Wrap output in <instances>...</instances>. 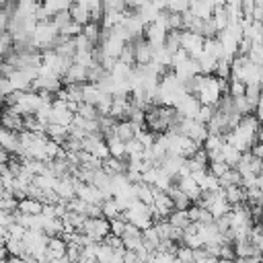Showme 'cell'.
I'll return each mask as SVG.
<instances>
[{
    "label": "cell",
    "mask_w": 263,
    "mask_h": 263,
    "mask_svg": "<svg viewBox=\"0 0 263 263\" xmlns=\"http://www.w3.org/2000/svg\"><path fill=\"white\" fill-rule=\"evenodd\" d=\"M240 156H242V152L240 150H236L232 144H224V148H222V160L228 164V166H236L238 164V160H240Z\"/></svg>",
    "instance_id": "cb8c5ba5"
},
{
    "label": "cell",
    "mask_w": 263,
    "mask_h": 263,
    "mask_svg": "<svg viewBox=\"0 0 263 263\" xmlns=\"http://www.w3.org/2000/svg\"><path fill=\"white\" fill-rule=\"evenodd\" d=\"M189 4H191V0H166V10L183 14L189 10Z\"/></svg>",
    "instance_id": "d6a6232c"
},
{
    "label": "cell",
    "mask_w": 263,
    "mask_h": 263,
    "mask_svg": "<svg viewBox=\"0 0 263 263\" xmlns=\"http://www.w3.org/2000/svg\"><path fill=\"white\" fill-rule=\"evenodd\" d=\"M166 220H168V224H171L173 228H179V230H185V228L191 224V220H189V216H187V210H175Z\"/></svg>",
    "instance_id": "603a6c76"
},
{
    "label": "cell",
    "mask_w": 263,
    "mask_h": 263,
    "mask_svg": "<svg viewBox=\"0 0 263 263\" xmlns=\"http://www.w3.org/2000/svg\"><path fill=\"white\" fill-rule=\"evenodd\" d=\"M228 168H232V166H228L224 160H210V164H208V171H210L214 177H218V179H220Z\"/></svg>",
    "instance_id": "836d02e7"
},
{
    "label": "cell",
    "mask_w": 263,
    "mask_h": 263,
    "mask_svg": "<svg viewBox=\"0 0 263 263\" xmlns=\"http://www.w3.org/2000/svg\"><path fill=\"white\" fill-rule=\"evenodd\" d=\"M134 185H136V197H138L142 203H146V205H152L156 189H154L152 185L144 183V181H140V183H134Z\"/></svg>",
    "instance_id": "ffe728a7"
},
{
    "label": "cell",
    "mask_w": 263,
    "mask_h": 263,
    "mask_svg": "<svg viewBox=\"0 0 263 263\" xmlns=\"http://www.w3.org/2000/svg\"><path fill=\"white\" fill-rule=\"evenodd\" d=\"M203 41L205 37H201L199 33H191V31L181 33V49H185L187 55L193 60H197L203 53Z\"/></svg>",
    "instance_id": "277c9868"
},
{
    "label": "cell",
    "mask_w": 263,
    "mask_h": 263,
    "mask_svg": "<svg viewBox=\"0 0 263 263\" xmlns=\"http://www.w3.org/2000/svg\"><path fill=\"white\" fill-rule=\"evenodd\" d=\"M60 35H62V37H68V39H76L78 35H82V25H78V23L70 21L66 27H62V29H60Z\"/></svg>",
    "instance_id": "f1b7e54d"
},
{
    "label": "cell",
    "mask_w": 263,
    "mask_h": 263,
    "mask_svg": "<svg viewBox=\"0 0 263 263\" xmlns=\"http://www.w3.org/2000/svg\"><path fill=\"white\" fill-rule=\"evenodd\" d=\"M247 92V84L236 80V78H228V95L230 97H242Z\"/></svg>",
    "instance_id": "4dcf8cb0"
},
{
    "label": "cell",
    "mask_w": 263,
    "mask_h": 263,
    "mask_svg": "<svg viewBox=\"0 0 263 263\" xmlns=\"http://www.w3.org/2000/svg\"><path fill=\"white\" fill-rule=\"evenodd\" d=\"M214 113H216V107H210V105H201L199 107V113H197V121L199 123H203V125H208L210 123V119L214 117Z\"/></svg>",
    "instance_id": "e575fe53"
},
{
    "label": "cell",
    "mask_w": 263,
    "mask_h": 263,
    "mask_svg": "<svg viewBox=\"0 0 263 263\" xmlns=\"http://www.w3.org/2000/svg\"><path fill=\"white\" fill-rule=\"evenodd\" d=\"M43 203L35 197H23L18 199V205H16V212L21 214H43Z\"/></svg>",
    "instance_id": "9a60e30c"
},
{
    "label": "cell",
    "mask_w": 263,
    "mask_h": 263,
    "mask_svg": "<svg viewBox=\"0 0 263 263\" xmlns=\"http://www.w3.org/2000/svg\"><path fill=\"white\" fill-rule=\"evenodd\" d=\"M121 218H123L127 224H134V226H138L140 230H146V228L152 226V208L146 205V203H142L140 199H136V201L121 214Z\"/></svg>",
    "instance_id": "6da1fadb"
},
{
    "label": "cell",
    "mask_w": 263,
    "mask_h": 263,
    "mask_svg": "<svg viewBox=\"0 0 263 263\" xmlns=\"http://www.w3.org/2000/svg\"><path fill=\"white\" fill-rule=\"evenodd\" d=\"M103 97H105V92L99 88V84H95V82H84L82 84V103H88V105L97 107L103 101Z\"/></svg>",
    "instance_id": "30bf717a"
},
{
    "label": "cell",
    "mask_w": 263,
    "mask_h": 263,
    "mask_svg": "<svg viewBox=\"0 0 263 263\" xmlns=\"http://www.w3.org/2000/svg\"><path fill=\"white\" fill-rule=\"evenodd\" d=\"M224 197H226V201L234 208V205H238V203H245V201H247V191H245V187H242V185H230V187H226V189H224Z\"/></svg>",
    "instance_id": "7c38bea8"
},
{
    "label": "cell",
    "mask_w": 263,
    "mask_h": 263,
    "mask_svg": "<svg viewBox=\"0 0 263 263\" xmlns=\"http://www.w3.org/2000/svg\"><path fill=\"white\" fill-rule=\"evenodd\" d=\"M0 148H4L6 152L10 154H18V148H21V138H18V132H10L6 127L0 125Z\"/></svg>",
    "instance_id": "ba28073f"
},
{
    "label": "cell",
    "mask_w": 263,
    "mask_h": 263,
    "mask_svg": "<svg viewBox=\"0 0 263 263\" xmlns=\"http://www.w3.org/2000/svg\"><path fill=\"white\" fill-rule=\"evenodd\" d=\"M51 21H53V25H55V27H58V31H60L62 27H66V25H68V23L72 21V16H70V10H64V12H58V14H55V16L51 18Z\"/></svg>",
    "instance_id": "8d00e7d4"
},
{
    "label": "cell",
    "mask_w": 263,
    "mask_h": 263,
    "mask_svg": "<svg viewBox=\"0 0 263 263\" xmlns=\"http://www.w3.org/2000/svg\"><path fill=\"white\" fill-rule=\"evenodd\" d=\"M82 232H84L90 240L103 242L105 236L111 232V224H109V220L103 218V216H99V218H86V220H84V226H82Z\"/></svg>",
    "instance_id": "3957f363"
},
{
    "label": "cell",
    "mask_w": 263,
    "mask_h": 263,
    "mask_svg": "<svg viewBox=\"0 0 263 263\" xmlns=\"http://www.w3.org/2000/svg\"><path fill=\"white\" fill-rule=\"evenodd\" d=\"M76 115H80V117H84V119H99L97 107H95V105H88V103H80Z\"/></svg>",
    "instance_id": "1f68e13d"
},
{
    "label": "cell",
    "mask_w": 263,
    "mask_h": 263,
    "mask_svg": "<svg viewBox=\"0 0 263 263\" xmlns=\"http://www.w3.org/2000/svg\"><path fill=\"white\" fill-rule=\"evenodd\" d=\"M187 216H189L191 222H197V224H212V222H214V216H212L205 208H201L199 203H193V205L187 210Z\"/></svg>",
    "instance_id": "4fadbf2b"
},
{
    "label": "cell",
    "mask_w": 263,
    "mask_h": 263,
    "mask_svg": "<svg viewBox=\"0 0 263 263\" xmlns=\"http://www.w3.org/2000/svg\"><path fill=\"white\" fill-rule=\"evenodd\" d=\"M134 43V58H136V64L138 66H146L152 62V55H154V47L144 39V37H138L132 41Z\"/></svg>",
    "instance_id": "52a82bcc"
},
{
    "label": "cell",
    "mask_w": 263,
    "mask_h": 263,
    "mask_svg": "<svg viewBox=\"0 0 263 263\" xmlns=\"http://www.w3.org/2000/svg\"><path fill=\"white\" fill-rule=\"evenodd\" d=\"M150 0H125V6L129 8V10H138V8H142V6H146Z\"/></svg>",
    "instance_id": "ab89813d"
},
{
    "label": "cell",
    "mask_w": 263,
    "mask_h": 263,
    "mask_svg": "<svg viewBox=\"0 0 263 263\" xmlns=\"http://www.w3.org/2000/svg\"><path fill=\"white\" fill-rule=\"evenodd\" d=\"M257 187H259V189H261V191H263V177H261V175H259V177H257Z\"/></svg>",
    "instance_id": "7bdbcfd3"
},
{
    "label": "cell",
    "mask_w": 263,
    "mask_h": 263,
    "mask_svg": "<svg viewBox=\"0 0 263 263\" xmlns=\"http://www.w3.org/2000/svg\"><path fill=\"white\" fill-rule=\"evenodd\" d=\"M8 2H10V0H0V8H4V6L8 4Z\"/></svg>",
    "instance_id": "ee69618b"
},
{
    "label": "cell",
    "mask_w": 263,
    "mask_h": 263,
    "mask_svg": "<svg viewBox=\"0 0 263 263\" xmlns=\"http://www.w3.org/2000/svg\"><path fill=\"white\" fill-rule=\"evenodd\" d=\"M230 64H232V60H228V58H222V60H218L214 76H218V78H224V80H228V78H230Z\"/></svg>",
    "instance_id": "f546056e"
},
{
    "label": "cell",
    "mask_w": 263,
    "mask_h": 263,
    "mask_svg": "<svg viewBox=\"0 0 263 263\" xmlns=\"http://www.w3.org/2000/svg\"><path fill=\"white\" fill-rule=\"evenodd\" d=\"M16 218H14V212H8V210H0V226L8 228L10 224H14Z\"/></svg>",
    "instance_id": "74e56055"
},
{
    "label": "cell",
    "mask_w": 263,
    "mask_h": 263,
    "mask_svg": "<svg viewBox=\"0 0 263 263\" xmlns=\"http://www.w3.org/2000/svg\"><path fill=\"white\" fill-rule=\"evenodd\" d=\"M189 12L201 21H210L214 14V4L210 0H191L189 4Z\"/></svg>",
    "instance_id": "9c48e42d"
},
{
    "label": "cell",
    "mask_w": 263,
    "mask_h": 263,
    "mask_svg": "<svg viewBox=\"0 0 263 263\" xmlns=\"http://www.w3.org/2000/svg\"><path fill=\"white\" fill-rule=\"evenodd\" d=\"M222 88H220V80L212 74V76H203V82L199 84L195 97L199 99L201 105H210V107H216L218 101L222 99Z\"/></svg>",
    "instance_id": "7a4b0ae2"
},
{
    "label": "cell",
    "mask_w": 263,
    "mask_h": 263,
    "mask_svg": "<svg viewBox=\"0 0 263 263\" xmlns=\"http://www.w3.org/2000/svg\"><path fill=\"white\" fill-rule=\"evenodd\" d=\"M45 134H47V138H49V140H53L55 144L64 146V144H66V140L70 138V127H64V125H55V123H51V125H47Z\"/></svg>",
    "instance_id": "e0dca14e"
},
{
    "label": "cell",
    "mask_w": 263,
    "mask_h": 263,
    "mask_svg": "<svg viewBox=\"0 0 263 263\" xmlns=\"http://www.w3.org/2000/svg\"><path fill=\"white\" fill-rule=\"evenodd\" d=\"M261 263H263V261H261Z\"/></svg>",
    "instance_id": "f6af8a7d"
},
{
    "label": "cell",
    "mask_w": 263,
    "mask_h": 263,
    "mask_svg": "<svg viewBox=\"0 0 263 263\" xmlns=\"http://www.w3.org/2000/svg\"><path fill=\"white\" fill-rule=\"evenodd\" d=\"M140 129H142V127L136 125L134 121L123 119V121H117V125H115V136H117L119 140H123V142H129V140L136 138V134H138Z\"/></svg>",
    "instance_id": "8fae6325"
},
{
    "label": "cell",
    "mask_w": 263,
    "mask_h": 263,
    "mask_svg": "<svg viewBox=\"0 0 263 263\" xmlns=\"http://www.w3.org/2000/svg\"><path fill=\"white\" fill-rule=\"evenodd\" d=\"M212 23H214V27H216V31H218V33L226 31V27L230 25V16H228V10H226V6H224V4H222V6H214Z\"/></svg>",
    "instance_id": "2e32d148"
},
{
    "label": "cell",
    "mask_w": 263,
    "mask_h": 263,
    "mask_svg": "<svg viewBox=\"0 0 263 263\" xmlns=\"http://www.w3.org/2000/svg\"><path fill=\"white\" fill-rule=\"evenodd\" d=\"M105 142H107V146H109V154H111L113 158H121V160H125V142H123V140H119L115 134H111V136L105 138Z\"/></svg>",
    "instance_id": "ac0fdd59"
},
{
    "label": "cell",
    "mask_w": 263,
    "mask_h": 263,
    "mask_svg": "<svg viewBox=\"0 0 263 263\" xmlns=\"http://www.w3.org/2000/svg\"><path fill=\"white\" fill-rule=\"evenodd\" d=\"M181 33H183V31H168V33H166V39H164L166 51L175 53V51L181 49Z\"/></svg>",
    "instance_id": "83f0119b"
},
{
    "label": "cell",
    "mask_w": 263,
    "mask_h": 263,
    "mask_svg": "<svg viewBox=\"0 0 263 263\" xmlns=\"http://www.w3.org/2000/svg\"><path fill=\"white\" fill-rule=\"evenodd\" d=\"M70 16H72V21L74 23H78V25H86V23H90V12H88V8H86V4L84 2H74L72 6H70Z\"/></svg>",
    "instance_id": "5bb4252c"
},
{
    "label": "cell",
    "mask_w": 263,
    "mask_h": 263,
    "mask_svg": "<svg viewBox=\"0 0 263 263\" xmlns=\"http://www.w3.org/2000/svg\"><path fill=\"white\" fill-rule=\"evenodd\" d=\"M197 64H199V72H201L203 76H212V74L216 72L218 60L212 58V55H208V53H201V55L197 58Z\"/></svg>",
    "instance_id": "d4e9b609"
},
{
    "label": "cell",
    "mask_w": 263,
    "mask_h": 263,
    "mask_svg": "<svg viewBox=\"0 0 263 263\" xmlns=\"http://www.w3.org/2000/svg\"><path fill=\"white\" fill-rule=\"evenodd\" d=\"M168 195H171V199H173V205H175V210H189L193 203H191V199L177 187V183L168 189Z\"/></svg>",
    "instance_id": "d6986e66"
},
{
    "label": "cell",
    "mask_w": 263,
    "mask_h": 263,
    "mask_svg": "<svg viewBox=\"0 0 263 263\" xmlns=\"http://www.w3.org/2000/svg\"><path fill=\"white\" fill-rule=\"evenodd\" d=\"M218 181H220V187L226 189V187H230V185H240V183H242V177H240V173H238L236 168H228Z\"/></svg>",
    "instance_id": "4316f807"
},
{
    "label": "cell",
    "mask_w": 263,
    "mask_h": 263,
    "mask_svg": "<svg viewBox=\"0 0 263 263\" xmlns=\"http://www.w3.org/2000/svg\"><path fill=\"white\" fill-rule=\"evenodd\" d=\"M82 35L92 43V45H99L101 43V37H103V27H101V23H86L84 27H82Z\"/></svg>",
    "instance_id": "44dd1931"
},
{
    "label": "cell",
    "mask_w": 263,
    "mask_h": 263,
    "mask_svg": "<svg viewBox=\"0 0 263 263\" xmlns=\"http://www.w3.org/2000/svg\"><path fill=\"white\" fill-rule=\"evenodd\" d=\"M255 158H259V160H263V144L261 142H255L253 146H251V150H249Z\"/></svg>",
    "instance_id": "f35d334b"
},
{
    "label": "cell",
    "mask_w": 263,
    "mask_h": 263,
    "mask_svg": "<svg viewBox=\"0 0 263 263\" xmlns=\"http://www.w3.org/2000/svg\"><path fill=\"white\" fill-rule=\"evenodd\" d=\"M101 214H103V218H107V220H115V218H121V208L117 205V201L113 199V197H107L103 203H101Z\"/></svg>",
    "instance_id": "7402d4cb"
},
{
    "label": "cell",
    "mask_w": 263,
    "mask_h": 263,
    "mask_svg": "<svg viewBox=\"0 0 263 263\" xmlns=\"http://www.w3.org/2000/svg\"><path fill=\"white\" fill-rule=\"evenodd\" d=\"M109 224H111V234H115V236L121 238V234H123L127 222H125L123 218H115V220H109Z\"/></svg>",
    "instance_id": "d590c367"
},
{
    "label": "cell",
    "mask_w": 263,
    "mask_h": 263,
    "mask_svg": "<svg viewBox=\"0 0 263 263\" xmlns=\"http://www.w3.org/2000/svg\"><path fill=\"white\" fill-rule=\"evenodd\" d=\"M255 115H257L259 123L263 125V97H261V101H259V105H257V111H255Z\"/></svg>",
    "instance_id": "60d3db41"
},
{
    "label": "cell",
    "mask_w": 263,
    "mask_h": 263,
    "mask_svg": "<svg viewBox=\"0 0 263 263\" xmlns=\"http://www.w3.org/2000/svg\"><path fill=\"white\" fill-rule=\"evenodd\" d=\"M257 142H261V144H263V125H261V129H259V134H257Z\"/></svg>",
    "instance_id": "b9f144b4"
},
{
    "label": "cell",
    "mask_w": 263,
    "mask_h": 263,
    "mask_svg": "<svg viewBox=\"0 0 263 263\" xmlns=\"http://www.w3.org/2000/svg\"><path fill=\"white\" fill-rule=\"evenodd\" d=\"M247 101L251 103V107L257 111V105L263 97V84H247V92H245Z\"/></svg>",
    "instance_id": "484cf974"
},
{
    "label": "cell",
    "mask_w": 263,
    "mask_h": 263,
    "mask_svg": "<svg viewBox=\"0 0 263 263\" xmlns=\"http://www.w3.org/2000/svg\"><path fill=\"white\" fill-rule=\"evenodd\" d=\"M76 197H80L82 201L92 203V205H101L107 199L99 187H95L92 183H80V179H76Z\"/></svg>",
    "instance_id": "5b68a950"
},
{
    "label": "cell",
    "mask_w": 263,
    "mask_h": 263,
    "mask_svg": "<svg viewBox=\"0 0 263 263\" xmlns=\"http://www.w3.org/2000/svg\"><path fill=\"white\" fill-rule=\"evenodd\" d=\"M121 242L127 251H140L144 247V236H142V230L134 224H127L123 234H121Z\"/></svg>",
    "instance_id": "8992f818"
}]
</instances>
